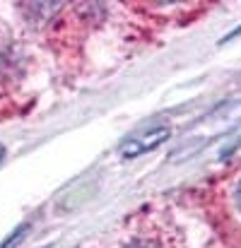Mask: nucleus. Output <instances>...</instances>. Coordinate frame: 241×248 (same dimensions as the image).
Instances as JSON below:
<instances>
[{"label":"nucleus","mask_w":241,"mask_h":248,"mask_svg":"<svg viewBox=\"0 0 241 248\" xmlns=\"http://www.w3.org/2000/svg\"><path fill=\"white\" fill-rule=\"evenodd\" d=\"M169 138H171V128H166V125L143 130V133L133 135V138L123 145V157H140V155H145V152H152L155 147H160L161 142H166Z\"/></svg>","instance_id":"1"},{"label":"nucleus","mask_w":241,"mask_h":248,"mask_svg":"<svg viewBox=\"0 0 241 248\" xmlns=\"http://www.w3.org/2000/svg\"><path fill=\"white\" fill-rule=\"evenodd\" d=\"M24 232H27V224H22V227L17 229V234H15V236H10V239H7V241L2 244V248H12V244H17V239H19V236H22Z\"/></svg>","instance_id":"2"},{"label":"nucleus","mask_w":241,"mask_h":248,"mask_svg":"<svg viewBox=\"0 0 241 248\" xmlns=\"http://www.w3.org/2000/svg\"><path fill=\"white\" fill-rule=\"evenodd\" d=\"M237 202H239V207H241V183H239V190H237Z\"/></svg>","instance_id":"3"},{"label":"nucleus","mask_w":241,"mask_h":248,"mask_svg":"<svg viewBox=\"0 0 241 248\" xmlns=\"http://www.w3.org/2000/svg\"><path fill=\"white\" fill-rule=\"evenodd\" d=\"M0 157H2V147H0Z\"/></svg>","instance_id":"4"}]
</instances>
